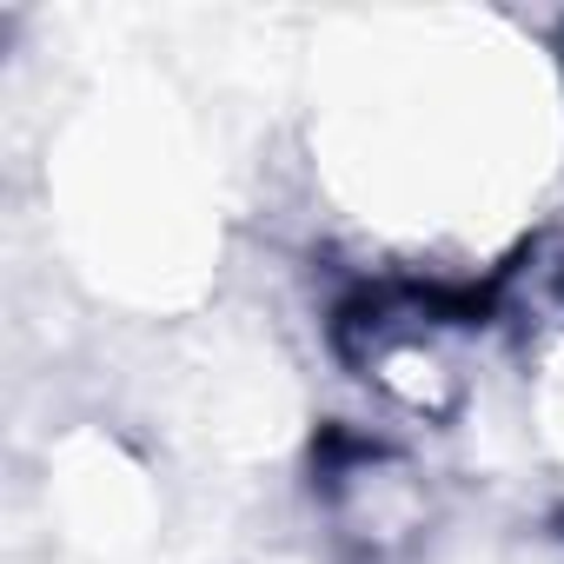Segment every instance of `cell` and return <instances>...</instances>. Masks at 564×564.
Wrapping results in <instances>:
<instances>
[{
    "label": "cell",
    "mask_w": 564,
    "mask_h": 564,
    "mask_svg": "<svg viewBox=\"0 0 564 564\" xmlns=\"http://www.w3.org/2000/svg\"><path fill=\"white\" fill-rule=\"evenodd\" d=\"M405 47H366L333 74L319 160L333 193L399 246H498L551 173V80L498 28L405 21Z\"/></svg>",
    "instance_id": "obj_1"
},
{
    "label": "cell",
    "mask_w": 564,
    "mask_h": 564,
    "mask_svg": "<svg viewBox=\"0 0 564 564\" xmlns=\"http://www.w3.org/2000/svg\"><path fill=\"white\" fill-rule=\"evenodd\" d=\"M67 226L87 259V272H113L127 286H173L186 272V232H193V199H186V166L173 160V133L160 127H127L100 120L74 153H67Z\"/></svg>",
    "instance_id": "obj_2"
},
{
    "label": "cell",
    "mask_w": 564,
    "mask_h": 564,
    "mask_svg": "<svg viewBox=\"0 0 564 564\" xmlns=\"http://www.w3.org/2000/svg\"><path fill=\"white\" fill-rule=\"evenodd\" d=\"M359 372L392 419L425 432H452L478 405V366L458 326H445L438 313H379L359 346Z\"/></svg>",
    "instance_id": "obj_3"
},
{
    "label": "cell",
    "mask_w": 564,
    "mask_h": 564,
    "mask_svg": "<svg viewBox=\"0 0 564 564\" xmlns=\"http://www.w3.org/2000/svg\"><path fill=\"white\" fill-rule=\"evenodd\" d=\"M326 505H333V531L372 557L405 551L425 531V478L399 458V452H352L326 471Z\"/></svg>",
    "instance_id": "obj_4"
},
{
    "label": "cell",
    "mask_w": 564,
    "mask_h": 564,
    "mask_svg": "<svg viewBox=\"0 0 564 564\" xmlns=\"http://www.w3.org/2000/svg\"><path fill=\"white\" fill-rule=\"evenodd\" d=\"M518 412H524V438H531L538 465H544L551 478H564V319H551V326L531 339Z\"/></svg>",
    "instance_id": "obj_5"
}]
</instances>
